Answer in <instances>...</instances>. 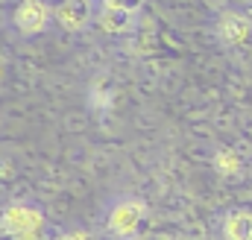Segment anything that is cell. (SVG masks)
I'll return each instance as SVG.
<instances>
[{"label":"cell","mask_w":252,"mask_h":240,"mask_svg":"<svg viewBox=\"0 0 252 240\" xmlns=\"http://www.w3.org/2000/svg\"><path fill=\"white\" fill-rule=\"evenodd\" d=\"M91 9H94V6H91L88 0H64L62 6L53 9V18L62 24L67 32H76V30H82V27L88 24Z\"/></svg>","instance_id":"4"},{"label":"cell","mask_w":252,"mask_h":240,"mask_svg":"<svg viewBox=\"0 0 252 240\" xmlns=\"http://www.w3.org/2000/svg\"><path fill=\"white\" fill-rule=\"evenodd\" d=\"M18 32L24 35H35V32H44V27L53 21V9L47 0H21L15 6V15H12Z\"/></svg>","instance_id":"2"},{"label":"cell","mask_w":252,"mask_h":240,"mask_svg":"<svg viewBox=\"0 0 252 240\" xmlns=\"http://www.w3.org/2000/svg\"><path fill=\"white\" fill-rule=\"evenodd\" d=\"M147 0H94L97 21L109 32H129Z\"/></svg>","instance_id":"1"},{"label":"cell","mask_w":252,"mask_h":240,"mask_svg":"<svg viewBox=\"0 0 252 240\" xmlns=\"http://www.w3.org/2000/svg\"><path fill=\"white\" fill-rule=\"evenodd\" d=\"M144 214H147L144 202H138V199H124V202L109 214V229L118 232V235H132V232L138 229V223L144 220Z\"/></svg>","instance_id":"3"}]
</instances>
